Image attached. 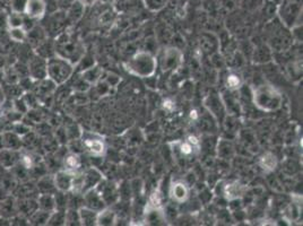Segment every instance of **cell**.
I'll return each mask as SVG.
<instances>
[{"label": "cell", "instance_id": "obj_1", "mask_svg": "<svg viewBox=\"0 0 303 226\" xmlns=\"http://www.w3.org/2000/svg\"><path fill=\"white\" fill-rule=\"evenodd\" d=\"M123 68L139 78H151L156 73L157 59L149 51H138L123 62Z\"/></svg>", "mask_w": 303, "mask_h": 226}, {"label": "cell", "instance_id": "obj_2", "mask_svg": "<svg viewBox=\"0 0 303 226\" xmlns=\"http://www.w3.org/2000/svg\"><path fill=\"white\" fill-rule=\"evenodd\" d=\"M252 102L262 112H275L282 106L283 96L280 90L273 85L262 84L252 89Z\"/></svg>", "mask_w": 303, "mask_h": 226}, {"label": "cell", "instance_id": "obj_3", "mask_svg": "<svg viewBox=\"0 0 303 226\" xmlns=\"http://www.w3.org/2000/svg\"><path fill=\"white\" fill-rule=\"evenodd\" d=\"M74 71L75 65L60 55L54 54L53 57L47 59V78L52 81L57 86L69 81Z\"/></svg>", "mask_w": 303, "mask_h": 226}, {"label": "cell", "instance_id": "obj_4", "mask_svg": "<svg viewBox=\"0 0 303 226\" xmlns=\"http://www.w3.org/2000/svg\"><path fill=\"white\" fill-rule=\"evenodd\" d=\"M55 54L69 60L73 65L81 61L85 55V49L78 41H74L69 34L61 33L55 41Z\"/></svg>", "mask_w": 303, "mask_h": 226}, {"label": "cell", "instance_id": "obj_5", "mask_svg": "<svg viewBox=\"0 0 303 226\" xmlns=\"http://www.w3.org/2000/svg\"><path fill=\"white\" fill-rule=\"evenodd\" d=\"M81 144L84 150L94 157H102L105 154L106 146L101 136L92 133L81 134Z\"/></svg>", "mask_w": 303, "mask_h": 226}, {"label": "cell", "instance_id": "obj_6", "mask_svg": "<svg viewBox=\"0 0 303 226\" xmlns=\"http://www.w3.org/2000/svg\"><path fill=\"white\" fill-rule=\"evenodd\" d=\"M302 13V7L300 3H298L294 0H284L280 8V17L282 24H284L285 27L292 29L294 25L300 24L298 19L300 18Z\"/></svg>", "mask_w": 303, "mask_h": 226}, {"label": "cell", "instance_id": "obj_7", "mask_svg": "<svg viewBox=\"0 0 303 226\" xmlns=\"http://www.w3.org/2000/svg\"><path fill=\"white\" fill-rule=\"evenodd\" d=\"M183 60V54L182 52L177 47H166V49L163 51L161 61H159V65H161V68L163 71H172L180 67Z\"/></svg>", "mask_w": 303, "mask_h": 226}, {"label": "cell", "instance_id": "obj_8", "mask_svg": "<svg viewBox=\"0 0 303 226\" xmlns=\"http://www.w3.org/2000/svg\"><path fill=\"white\" fill-rule=\"evenodd\" d=\"M205 108L215 120L223 121L226 114V109L223 98L218 94H209L205 98Z\"/></svg>", "mask_w": 303, "mask_h": 226}, {"label": "cell", "instance_id": "obj_9", "mask_svg": "<svg viewBox=\"0 0 303 226\" xmlns=\"http://www.w3.org/2000/svg\"><path fill=\"white\" fill-rule=\"evenodd\" d=\"M82 177V195L93 190L104 180L103 174L97 168H89L81 173Z\"/></svg>", "mask_w": 303, "mask_h": 226}, {"label": "cell", "instance_id": "obj_10", "mask_svg": "<svg viewBox=\"0 0 303 226\" xmlns=\"http://www.w3.org/2000/svg\"><path fill=\"white\" fill-rule=\"evenodd\" d=\"M75 176L76 173L67 171V170H60V171H58L54 174V177H52L55 190L60 193L70 192L71 189H73Z\"/></svg>", "mask_w": 303, "mask_h": 226}, {"label": "cell", "instance_id": "obj_11", "mask_svg": "<svg viewBox=\"0 0 303 226\" xmlns=\"http://www.w3.org/2000/svg\"><path fill=\"white\" fill-rule=\"evenodd\" d=\"M222 184V196L225 198L227 201L240 200L245 196L246 187L238 181H229L221 182Z\"/></svg>", "mask_w": 303, "mask_h": 226}, {"label": "cell", "instance_id": "obj_12", "mask_svg": "<svg viewBox=\"0 0 303 226\" xmlns=\"http://www.w3.org/2000/svg\"><path fill=\"white\" fill-rule=\"evenodd\" d=\"M29 76L38 82L47 78V59L39 54L32 57L29 62Z\"/></svg>", "mask_w": 303, "mask_h": 226}, {"label": "cell", "instance_id": "obj_13", "mask_svg": "<svg viewBox=\"0 0 303 226\" xmlns=\"http://www.w3.org/2000/svg\"><path fill=\"white\" fill-rule=\"evenodd\" d=\"M23 14L30 19L43 18L47 14V1L46 0H26Z\"/></svg>", "mask_w": 303, "mask_h": 226}, {"label": "cell", "instance_id": "obj_14", "mask_svg": "<svg viewBox=\"0 0 303 226\" xmlns=\"http://www.w3.org/2000/svg\"><path fill=\"white\" fill-rule=\"evenodd\" d=\"M169 195L174 203H186L189 198V185L185 181H175L170 185Z\"/></svg>", "mask_w": 303, "mask_h": 226}, {"label": "cell", "instance_id": "obj_15", "mask_svg": "<svg viewBox=\"0 0 303 226\" xmlns=\"http://www.w3.org/2000/svg\"><path fill=\"white\" fill-rule=\"evenodd\" d=\"M83 203L84 206H86V207H89L97 212H101L102 209H104L106 207L104 199H103L101 195H100V192L97 189L90 190V191L84 193Z\"/></svg>", "mask_w": 303, "mask_h": 226}, {"label": "cell", "instance_id": "obj_16", "mask_svg": "<svg viewBox=\"0 0 303 226\" xmlns=\"http://www.w3.org/2000/svg\"><path fill=\"white\" fill-rule=\"evenodd\" d=\"M1 138V146L2 148L11 149V150H17L21 149L22 147V137L14 133L13 130H7L0 135Z\"/></svg>", "mask_w": 303, "mask_h": 226}, {"label": "cell", "instance_id": "obj_17", "mask_svg": "<svg viewBox=\"0 0 303 226\" xmlns=\"http://www.w3.org/2000/svg\"><path fill=\"white\" fill-rule=\"evenodd\" d=\"M170 145L172 146V149L175 150V152H177L179 155L183 158H190L191 156H195L196 154L201 152V149L194 147V146L189 144L187 140L174 141V142H171Z\"/></svg>", "mask_w": 303, "mask_h": 226}, {"label": "cell", "instance_id": "obj_18", "mask_svg": "<svg viewBox=\"0 0 303 226\" xmlns=\"http://www.w3.org/2000/svg\"><path fill=\"white\" fill-rule=\"evenodd\" d=\"M103 75V69L98 65H93L89 68L84 69L82 71L81 77L90 85H97L101 81Z\"/></svg>", "mask_w": 303, "mask_h": 226}, {"label": "cell", "instance_id": "obj_19", "mask_svg": "<svg viewBox=\"0 0 303 226\" xmlns=\"http://www.w3.org/2000/svg\"><path fill=\"white\" fill-rule=\"evenodd\" d=\"M258 166L265 172H273L277 168V157L272 152H266L258 157Z\"/></svg>", "mask_w": 303, "mask_h": 226}, {"label": "cell", "instance_id": "obj_20", "mask_svg": "<svg viewBox=\"0 0 303 226\" xmlns=\"http://www.w3.org/2000/svg\"><path fill=\"white\" fill-rule=\"evenodd\" d=\"M37 203L39 209H41V211L52 213L57 209V201H55V196L53 193H41L38 197Z\"/></svg>", "mask_w": 303, "mask_h": 226}, {"label": "cell", "instance_id": "obj_21", "mask_svg": "<svg viewBox=\"0 0 303 226\" xmlns=\"http://www.w3.org/2000/svg\"><path fill=\"white\" fill-rule=\"evenodd\" d=\"M98 213L97 211H93L86 206H82L78 208V214H79V221H81V225L85 226H91V225H97V220H98Z\"/></svg>", "mask_w": 303, "mask_h": 226}, {"label": "cell", "instance_id": "obj_22", "mask_svg": "<svg viewBox=\"0 0 303 226\" xmlns=\"http://www.w3.org/2000/svg\"><path fill=\"white\" fill-rule=\"evenodd\" d=\"M146 223L149 224H165V213L162 208L147 207L145 212Z\"/></svg>", "mask_w": 303, "mask_h": 226}, {"label": "cell", "instance_id": "obj_23", "mask_svg": "<svg viewBox=\"0 0 303 226\" xmlns=\"http://www.w3.org/2000/svg\"><path fill=\"white\" fill-rule=\"evenodd\" d=\"M82 166V160L81 156L77 153H70L63 158V170L67 171L77 173Z\"/></svg>", "mask_w": 303, "mask_h": 226}, {"label": "cell", "instance_id": "obj_24", "mask_svg": "<svg viewBox=\"0 0 303 226\" xmlns=\"http://www.w3.org/2000/svg\"><path fill=\"white\" fill-rule=\"evenodd\" d=\"M115 221H117V215L113 211H111L109 208L102 209L101 212L98 213V220H97V225L100 226H110L114 225Z\"/></svg>", "mask_w": 303, "mask_h": 226}, {"label": "cell", "instance_id": "obj_25", "mask_svg": "<svg viewBox=\"0 0 303 226\" xmlns=\"http://www.w3.org/2000/svg\"><path fill=\"white\" fill-rule=\"evenodd\" d=\"M17 156H16V150L1 148L0 149V164L5 166L6 169L11 168L16 163Z\"/></svg>", "mask_w": 303, "mask_h": 226}, {"label": "cell", "instance_id": "obj_26", "mask_svg": "<svg viewBox=\"0 0 303 226\" xmlns=\"http://www.w3.org/2000/svg\"><path fill=\"white\" fill-rule=\"evenodd\" d=\"M7 26L8 29H14V27H24L25 29L24 14L11 10V13L7 15Z\"/></svg>", "mask_w": 303, "mask_h": 226}, {"label": "cell", "instance_id": "obj_27", "mask_svg": "<svg viewBox=\"0 0 303 226\" xmlns=\"http://www.w3.org/2000/svg\"><path fill=\"white\" fill-rule=\"evenodd\" d=\"M242 84H243L242 78L240 75H238L237 73H230L226 76L225 86H226V89L230 90V92H234V90H238L239 89H241Z\"/></svg>", "mask_w": 303, "mask_h": 226}, {"label": "cell", "instance_id": "obj_28", "mask_svg": "<svg viewBox=\"0 0 303 226\" xmlns=\"http://www.w3.org/2000/svg\"><path fill=\"white\" fill-rule=\"evenodd\" d=\"M301 206L299 203H291L284 211V217L289 222H296L300 219Z\"/></svg>", "mask_w": 303, "mask_h": 226}, {"label": "cell", "instance_id": "obj_29", "mask_svg": "<svg viewBox=\"0 0 303 226\" xmlns=\"http://www.w3.org/2000/svg\"><path fill=\"white\" fill-rule=\"evenodd\" d=\"M51 213H48L41 209H37L32 215L29 217V224L33 225H47L48 219H49Z\"/></svg>", "mask_w": 303, "mask_h": 226}, {"label": "cell", "instance_id": "obj_30", "mask_svg": "<svg viewBox=\"0 0 303 226\" xmlns=\"http://www.w3.org/2000/svg\"><path fill=\"white\" fill-rule=\"evenodd\" d=\"M8 35L11 41L22 43L27 40V31L24 27H14V29H8Z\"/></svg>", "mask_w": 303, "mask_h": 226}, {"label": "cell", "instance_id": "obj_31", "mask_svg": "<svg viewBox=\"0 0 303 226\" xmlns=\"http://www.w3.org/2000/svg\"><path fill=\"white\" fill-rule=\"evenodd\" d=\"M66 211H60V209H55L54 212L50 214L49 219H48L47 225H65L66 222Z\"/></svg>", "mask_w": 303, "mask_h": 226}, {"label": "cell", "instance_id": "obj_32", "mask_svg": "<svg viewBox=\"0 0 303 226\" xmlns=\"http://www.w3.org/2000/svg\"><path fill=\"white\" fill-rule=\"evenodd\" d=\"M162 203H163L162 193L159 192L158 190H154V191L150 195L149 203H147V207L162 208Z\"/></svg>", "mask_w": 303, "mask_h": 226}, {"label": "cell", "instance_id": "obj_33", "mask_svg": "<svg viewBox=\"0 0 303 226\" xmlns=\"http://www.w3.org/2000/svg\"><path fill=\"white\" fill-rule=\"evenodd\" d=\"M65 215H66L65 225H81L78 209L77 211H75V209H68V211L65 212Z\"/></svg>", "mask_w": 303, "mask_h": 226}, {"label": "cell", "instance_id": "obj_34", "mask_svg": "<svg viewBox=\"0 0 303 226\" xmlns=\"http://www.w3.org/2000/svg\"><path fill=\"white\" fill-rule=\"evenodd\" d=\"M145 6L152 11H158L164 8L169 0H143Z\"/></svg>", "mask_w": 303, "mask_h": 226}, {"label": "cell", "instance_id": "obj_35", "mask_svg": "<svg viewBox=\"0 0 303 226\" xmlns=\"http://www.w3.org/2000/svg\"><path fill=\"white\" fill-rule=\"evenodd\" d=\"M19 161H21V164L24 169L30 170L33 168V157H32L30 154H22V155L19 156Z\"/></svg>", "mask_w": 303, "mask_h": 226}, {"label": "cell", "instance_id": "obj_36", "mask_svg": "<svg viewBox=\"0 0 303 226\" xmlns=\"http://www.w3.org/2000/svg\"><path fill=\"white\" fill-rule=\"evenodd\" d=\"M25 3L26 0H11V10L17 11V13H23Z\"/></svg>", "mask_w": 303, "mask_h": 226}, {"label": "cell", "instance_id": "obj_37", "mask_svg": "<svg viewBox=\"0 0 303 226\" xmlns=\"http://www.w3.org/2000/svg\"><path fill=\"white\" fill-rule=\"evenodd\" d=\"M162 108H163V110L166 111V112H173V111L175 110L174 100H172V98H170V97H167V98H165V100H163Z\"/></svg>", "mask_w": 303, "mask_h": 226}, {"label": "cell", "instance_id": "obj_38", "mask_svg": "<svg viewBox=\"0 0 303 226\" xmlns=\"http://www.w3.org/2000/svg\"><path fill=\"white\" fill-rule=\"evenodd\" d=\"M186 140L189 142V144H191L194 146V147H196L198 149L202 148V145H201V139L196 136V135H188L186 138Z\"/></svg>", "mask_w": 303, "mask_h": 226}, {"label": "cell", "instance_id": "obj_39", "mask_svg": "<svg viewBox=\"0 0 303 226\" xmlns=\"http://www.w3.org/2000/svg\"><path fill=\"white\" fill-rule=\"evenodd\" d=\"M119 81H120V78H119V77L117 76V75L107 74L106 79H105V83L111 87V86H115V85H117L118 83H119Z\"/></svg>", "mask_w": 303, "mask_h": 226}, {"label": "cell", "instance_id": "obj_40", "mask_svg": "<svg viewBox=\"0 0 303 226\" xmlns=\"http://www.w3.org/2000/svg\"><path fill=\"white\" fill-rule=\"evenodd\" d=\"M189 118H190V120H193V121H198L199 119H201V114H199L198 110L197 109L191 110L189 113Z\"/></svg>", "mask_w": 303, "mask_h": 226}, {"label": "cell", "instance_id": "obj_41", "mask_svg": "<svg viewBox=\"0 0 303 226\" xmlns=\"http://www.w3.org/2000/svg\"><path fill=\"white\" fill-rule=\"evenodd\" d=\"M83 7H92L98 2V0H77Z\"/></svg>", "mask_w": 303, "mask_h": 226}, {"label": "cell", "instance_id": "obj_42", "mask_svg": "<svg viewBox=\"0 0 303 226\" xmlns=\"http://www.w3.org/2000/svg\"><path fill=\"white\" fill-rule=\"evenodd\" d=\"M0 111H1V104H0Z\"/></svg>", "mask_w": 303, "mask_h": 226}]
</instances>
